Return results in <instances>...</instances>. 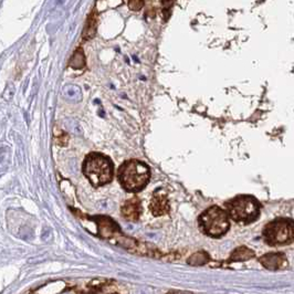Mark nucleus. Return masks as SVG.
I'll return each mask as SVG.
<instances>
[{
    "mask_svg": "<svg viewBox=\"0 0 294 294\" xmlns=\"http://www.w3.org/2000/svg\"><path fill=\"white\" fill-rule=\"evenodd\" d=\"M150 212L155 217H160V216H165L169 212V202L167 198V194H166L163 189H158L153 195L151 202L149 205Z\"/></svg>",
    "mask_w": 294,
    "mask_h": 294,
    "instance_id": "nucleus-6",
    "label": "nucleus"
},
{
    "mask_svg": "<svg viewBox=\"0 0 294 294\" xmlns=\"http://www.w3.org/2000/svg\"><path fill=\"white\" fill-rule=\"evenodd\" d=\"M199 224L203 231L213 238L222 237L230 228L226 210L218 206H213L200 215Z\"/></svg>",
    "mask_w": 294,
    "mask_h": 294,
    "instance_id": "nucleus-4",
    "label": "nucleus"
},
{
    "mask_svg": "<svg viewBox=\"0 0 294 294\" xmlns=\"http://www.w3.org/2000/svg\"><path fill=\"white\" fill-rule=\"evenodd\" d=\"M188 262L190 264H193V266H203L206 262H208V256L205 252L200 251L195 253L194 256L189 259Z\"/></svg>",
    "mask_w": 294,
    "mask_h": 294,
    "instance_id": "nucleus-13",
    "label": "nucleus"
},
{
    "mask_svg": "<svg viewBox=\"0 0 294 294\" xmlns=\"http://www.w3.org/2000/svg\"><path fill=\"white\" fill-rule=\"evenodd\" d=\"M96 26H97L96 13L93 11L89 16V18H87L84 31H83V38H84L85 40H87V39H90L94 36L95 31H96Z\"/></svg>",
    "mask_w": 294,
    "mask_h": 294,
    "instance_id": "nucleus-10",
    "label": "nucleus"
},
{
    "mask_svg": "<svg viewBox=\"0 0 294 294\" xmlns=\"http://www.w3.org/2000/svg\"><path fill=\"white\" fill-rule=\"evenodd\" d=\"M263 238L270 246L290 244L294 240V226L290 219H277L263 229Z\"/></svg>",
    "mask_w": 294,
    "mask_h": 294,
    "instance_id": "nucleus-5",
    "label": "nucleus"
},
{
    "mask_svg": "<svg viewBox=\"0 0 294 294\" xmlns=\"http://www.w3.org/2000/svg\"><path fill=\"white\" fill-rule=\"evenodd\" d=\"M160 3L164 10L167 11V10H170V8L173 7L174 0H160Z\"/></svg>",
    "mask_w": 294,
    "mask_h": 294,
    "instance_id": "nucleus-15",
    "label": "nucleus"
},
{
    "mask_svg": "<svg viewBox=\"0 0 294 294\" xmlns=\"http://www.w3.org/2000/svg\"><path fill=\"white\" fill-rule=\"evenodd\" d=\"M142 214V204L137 197H133L123 205L122 207V216L129 221H137Z\"/></svg>",
    "mask_w": 294,
    "mask_h": 294,
    "instance_id": "nucleus-7",
    "label": "nucleus"
},
{
    "mask_svg": "<svg viewBox=\"0 0 294 294\" xmlns=\"http://www.w3.org/2000/svg\"><path fill=\"white\" fill-rule=\"evenodd\" d=\"M84 65H85V58H84V55H83V51L81 49H77V50L74 52V55H73L71 58L70 67L74 69H81L84 67Z\"/></svg>",
    "mask_w": 294,
    "mask_h": 294,
    "instance_id": "nucleus-12",
    "label": "nucleus"
},
{
    "mask_svg": "<svg viewBox=\"0 0 294 294\" xmlns=\"http://www.w3.org/2000/svg\"><path fill=\"white\" fill-rule=\"evenodd\" d=\"M254 257V252L247 247H240L236 249L232 253L230 261H247Z\"/></svg>",
    "mask_w": 294,
    "mask_h": 294,
    "instance_id": "nucleus-11",
    "label": "nucleus"
},
{
    "mask_svg": "<svg viewBox=\"0 0 294 294\" xmlns=\"http://www.w3.org/2000/svg\"><path fill=\"white\" fill-rule=\"evenodd\" d=\"M227 215L236 222L249 224L260 216V204L251 196H238L226 203Z\"/></svg>",
    "mask_w": 294,
    "mask_h": 294,
    "instance_id": "nucleus-3",
    "label": "nucleus"
},
{
    "mask_svg": "<svg viewBox=\"0 0 294 294\" xmlns=\"http://www.w3.org/2000/svg\"><path fill=\"white\" fill-rule=\"evenodd\" d=\"M144 7V0H129V8L133 11H140Z\"/></svg>",
    "mask_w": 294,
    "mask_h": 294,
    "instance_id": "nucleus-14",
    "label": "nucleus"
},
{
    "mask_svg": "<svg viewBox=\"0 0 294 294\" xmlns=\"http://www.w3.org/2000/svg\"><path fill=\"white\" fill-rule=\"evenodd\" d=\"M95 220L97 221V223H99V229L102 237L104 238L111 237L114 231H117V230H119V228L116 227V224L109 218L97 217Z\"/></svg>",
    "mask_w": 294,
    "mask_h": 294,
    "instance_id": "nucleus-9",
    "label": "nucleus"
},
{
    "mask_svg": "<svg viewBox=\"0 0 294 294\" xmlns=\"http://www.w3.org/2000/svg\"><path fill=\"white\" fill-rule=\"evenodd\" d=\"M82 171L93 187L99 188L113 179L114 166L107 156L101 153H91L84 159Z\"/></svg>",
    "mask_w": 294,
    "mask_h": 294,
    "instance_id": "nucleus-1",
    "label": "nucleus"
},
{
    "mask_svg": "<svg viewBox=\"0 0 294 294\" xmlns=\"http://www.w3.org/2000/svg\"><path fill=\"white\" fill-rule=\"evenodd\" d=\"M260 262L268 270L276 271L287 264V257L283 253H268L260 258Z\"/></svg>",
    "mask_w": 294,
    "mask_h": 294,
    "instance_id": "nucleus-8",
    "label": "nucleus"
},
{
    "mask_svg": "<svg viewBox=\"0 0 294 294\" xmlns=\"http://www.w3.org/2000/svg\"><path fill=\"white\" fill-rule=\"evenodd\" d=\"M117 177L126 192L137 193L148 184L150 170L143 161L132 159L121 165Z\"/></svg>",
    "mask_w": 294,
    "mask_h": 294,
    "instance_id": "nucleus-2",
    "label": "nucleus"
}]
</instances>
